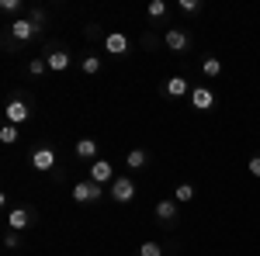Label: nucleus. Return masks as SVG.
I'll use <instances>...</instances> for the list:
<instances>
[{
  "label": "nucleus",
  "instance_id": "aec40b11",
  "mask_svg": "<svg viewBox=\"0 0 260 256\" xmlns=\"http://www.w3.org/2000/svg\"><path fill=\"white\" fill-rule=\"evenodd\" d=\"M4 249H11V253L24 249V236H21V232H11V229H4Z\"/></svg>",
  "mask_w": 260,
  "mask_h": 256
},
{
  "label": "nucleus",
  "instance_id": "ddd939ff",
  "mask_svg": "<svg viewBox=\"0 0 260 256\" xmlns=\"http://www.w3.org/2000/svg\"><path fill=\"white\" fill-rule=\"evenodd\" d=\"M115 166L108 163V159H98V163H90L87 166V180H94V184H101V187H111L115 184Z\"/></svg>",
  "mask_w": 260,
  "mask_h": 256
},
{
  "label": "nucleus",
  "instance_id": "20e7f679",
  "mask_svg": "<svg viewBox=\"0 0 260 256\" xmlns=\"http://www.w3.org/2000/svg\"><path fill=\"white\" fill-rule=\"evenodd\" d=\"M4 35L14 42V45H28V42H35V39H42V31L31 24L28 18H18V21H7V28H4Z\"/></svg>",
  "mask_w": 260,
  "mask_h": 256
},
{
  "label": "nucleus",
  "instance_id": "39448f33",
  "mask_svg": "<svg viewBox=\"0 0 260 256\" xmlns=\"http://www.w3.org/2000/svg\"><path fill=\"white\" fill-rule=\"evenodd\" d=\"M136 194H139V187H136L132 173H121V177H115V184L108 187V197H111L115 204H132V201H136Z\"/></svg>",
  "mask_w": 260,
  "mask_h": 256
},
{
  "label": "nucleus",
  "instance_id": "6ab92c4d",
  "mask_svg": "<svg viewBox=\"0 0 260 256\" xmlns=\"http://www.w3.org/2000/svg\"><path fill=\"white\" fill-rule=\"evenodd\" d=\"M170 14V4L167 0H149V7H146V18L149 21H163Z\"/></svg>",
  "mask_w": 260,
  "mask_h": 256
},
{
  "label": "nucleus",
  "instance_id": "b1692460",
  "mask_svg": "<svg viewBox=\"0 0 260 256\" xmlns=\"http://www.w3.org/2000/svg\"><path fill=\"white\" fill-rule=\"evenodd\" d=\"M49 73V62H45V56H31V62H28V77H45Z\"/></svg>",
  "mask_w": 260,
  "mask_h": 256
},
{
  "label": "nucleus",
  "instance_id": "cd10ccee",
  "mask_svg": "<svg viewBox=\"0 0 260 256\" xmlns=\"http://www.w3.org/2000/svg\"><path fill=\"white\" fill-rule=\"evenodd\" d=\"M87 39H101V42H104V35H101V24H87Z\"/></svg>",
  "mask_w": 260,
  "mask_h": 256
},
{
  "label": "nucleus",
  "instance_id": "dca6fc26",
  "mask_svg": "<svg viewBox=\"0 0 260 256\" xmlns=\"http://www.w3.org/2000/svg\"><path fill=\"white\" fill-rule=\"evenodd\" d=\"M101 69H104V59H101L98 52H90V49H87V52L80 56V73H83V77H98Z\"/></svg>",
  "mask_w": 260,
  "mask_h": 256
},
{
  "label": "nucleus",
  "instance_id": "f03ea898",
  "mask_svg": "<svg viewBox=\"0 0 260 256\" xmlns=\"http://www.w3.org/2000/svg\"><path fill=\"white\" fill-rule=\"evenodd\" d=\"M4 121H7V125H28V121H31V100L24 97V94H14V97L7 100V104H4Z\"/></svg>",
  "mask_w": 260,
  "mask_h": 256
},
{
  "label": "nucleus",
  "instance_id": "6e6552de",
  "mask_svg": "<svg viewBox=\"0 0 260 256\" xmlns=\"http://www.w3.org/2000/svg\"><path fill=\"white\" fill-rule=\"evenodd\" d=\"M191 107H194V111H212V107H215V104H219V97H215V87H212V83H194V87H191Z\"/></svg>",
  "mask_w": 260,
  "mask_h": 256
},
{
  "label": "nucleus",
  "instance_id": "f8f14e48",
  "mask_svg": "<svg viewBox=\"0 0 260 256\" xmlns=\"http://www.w3.org/2000/svg\"><path fill=\"white\" fill-rule=\"evenodd\" d=\"M98 153H101L98 138L83 135V138H77V142H73V159H77V163H87V166H90V163H98V159H101Z\"/></svg>",
  "mask_w": 260,
  "mask_h": 256
},
{
  "label": "nucleus",
  "instance_id": "4468645a",
  "mask_svg": "<svg viewBox=\"0 0 260 256\" xmlns=\"http://www.w3.org/2000/svg\"><path fill=\"white\" fill-rule=\"evenodd\" d=\"M191 87H194V83H187V77H170L167 80V83H163V94H167V97L170 100H180V97H191Z\"/></svg>",
  "mask_w": 260,
  "mask_h": 256
},
{
  "label": "nucleus",
  "instance_id": "4be33fe9",
  "mask_svg": "<svg viewBox=\"0 0 260 256\" xmlns=\"http://www.w3.org/2000/svg\"><path fill=\"white\" fill-rule=\"evenodd\" d=\"M28 21H31V24H35V28L42 31V35H45V28H49V14H45L42 7H28Z\"/></svg>",
  "mask_w": 260,
  "mask_h": 256
},
{
  "label": "nucleus",
  "instance_id": "423d86ee",
  "mask_svg": "<svg viewBox=\"0 0 260 256\" xmlns=\"http://www.w3.org/2000/svg\"><path fill=\"white\" fill-rule=\"evenodd\" d=\"M101 45H104V56H111V59H125L132 52V39L125 31H118V28L115 31H104V42Z\"/></svg>",
  "mask_w": 260,
  "mask_h": 256
},
{
  "label": "nucleus",
  "instance_id": "c85d7f7f",
  "mask_svg": "<svg viewBox=\"0 0 260 256\" xmlns=\"http://www.w3.org/2000/svg\"><path fill=\"white\" fill-rule=\"evenodd\" d=\"M0 42H4V52H18V45H14V42L7 39V35H4V39H0Z\"/></svg>",
  "mask_w": 260,
  "mask_h": 256
},
{
  "label": "nucleus",
  "instance_id": "c756f323",
  "mask_svg": "<svg viewBox=\"0 0 260 256\" xmlns=\"http://www.w3.org/2000/svg\"><path fill=\"white\" fill-rule=\"evenodd\" d=\"M142 49H156V35H146L142 39Z\"/></svg>",
  "mask_w": 260,
  "mask_h": 256
},
{
  "label": "nucleus",
  "instance_id": "7ed1b4c3",
  "mask_svg": "<svg viewBox=\"0 0 260 256\" xmlns=\"http://www.w3.org/2000/svg\"><path fill=\"white\" fill-rule=\"evenodd\" d=\"M35 222H39V211H35L31 204H18V208H7V222H4V225H7L11 232H21V236H24Z\"/></svg>",
  "mask_w": 260,
  "mask_h": 256
},
{
  "label": "nucleus",
  "instance_id": "a211bd4d",
  "mask_svg": "<svg viewBox=\"0 0 260 256\" xmlns=\"http://www.w3.org/2000/svg\"><path fill=\"white\" fill-rule=\"evenodd\" d=\"M201 73L208 80H219L222 77V59L219 56H205V59H201Z\"/></svg>",
  "mask_w": 260,
  "mask_h": 256
},
{
  "label": "nucleus",
  "instance_id": "412c9836",
  "mask_svg": "<svg viewBox=\"0 0 260 256\" xmlns=\"http://www.w3.org/2000/svg\"><path fill=\"white\" fill-rule=\"evenodd\" d=\"M174 201L177 204H191L194 201V184H177L174 187Z\"/></svg>",
  "mask_w": 260,
  "mask_h": 256
},
{
  "label": "nucleus",
  "instance_id": "9b49d317",
  "mask_svg": "<svg viewBox=\"0 0 260 256\" xmlns=\"http://www.w3.org/2000/svg\"><path fill=\"white\" fill-rule=\"evenodd\" d=\"M163 45L170 49V52H191V45H194V39H191V31L187 28H167L163 31Z\"/></svg>",
  "mask_w": 260,
  "mask_h": 256
},
{
  "label": "nucleus",
  "instance_id": "1a4fd4ad",
  "mask_svg": "<svg viewBox=\"0 0 260 256\" xmlns=\"http://www.w3.org/2000/svg\"><path fill=\"white\" fill-rule=\"evenodd\" d=\"M153 215H156V222H160L163 229H174V225L180 222V204L174 201V197H160L156 208H153Z\"/></svg>",
  "mask_w": 260,
  "mask_h": 256
},
{
  "label": "nucleus",
  "instance_id": "5701e85b",
  "mask_svg": "<svg viewBox=\"0 0 260 256\" xmlns=\"http://www.w3.org/2000/svg\"><path fill=\"white\" fill-rule=\"evenodd\" d=\"M18 138H21V128H18V125H7V121L0 125V142H4V145H14Z\"/></svg>",
  "mask_w": 260,
  "mask_h": 256
},
{
  "label": "nucleus",
  "instance_id": "9d476101",
  "mask_svg": "<svg viewBox=\"0 0 260 256\" xmlns=\"http://www.w3.org/2000/svg\"><path fill=\"white\" fill-rule=\"evenodd\" d=\"M104 194H108V191H104L101 184H94V180H77V184H73V201H77V204H98Z\"/></svg>",
  "mask_w": 260,
  "mask_h": 256
},
{
  "label": "nucleus",
  "instance_id": "393cba45",
  "mask_svg": "<svg viewBox=\"0 0 260 256\" xmlns=\"http://www.w3.org/2000/svg\"><path fill=\"white\" fill-rule=\"evenodd\" d=\"M201 0H177V11L184 14V18H194V14H201Z\"/></svg>",
  "mask_w": 260,
  "mask_h": 256
},
{
  "label": "nucleus",
  "instance_id": "0eeeda50",
  "mask_svg": "<svg viewBox=\"0 0 260 256\" xmlns=\"http://www.w3.org/2000/svg\"><path fill=\"white\" fill-rule=\"evenodd\" d=\"M28 163H31V170H39V173H56V163H59V156H56V149L49 145V142H39L35 149H31V156H28Z\"/></svg>",
  "mask_w": 260,
  "mask_h": 256
},
{
  "label": "nucleus",
  "instance_id": "f257e3e1",
  "mask_svg": "<svg viewBox=\"0 0 260 256\" xmlns=\"http://www.w3.org/2000/svg\"><path fill=\"white\" fill-rule=\"evenodd\" d=\"M42 56L49 62V73H66L70 66H73V52L62 45V42H45V49H42Z\"/></svg>",
  "mask_w": 260,
  "mask_h": 256
},
{
  "label": "nucleus",
  "instance_id": "a878e982",
  "mask_svg": "<svg viewBox=\"0 0 260 256\" xmlns=\"http://www.w3.org/2000/svg\"><path fill=\"white\" fill-rule=\"evenodd\" d=\"M139 256H163V246L156 242V239H146L139 246Z\"/></svg>",
  "mask_w": 260,
  "mask_h": 256
},
{
  "label": "nucleus",
  "instance_id": "f3484780",
  "mask_svg": "<svg viewBox=\"0 0 260 256\" xmlns=\"http://www.w3.org/2000/svg\"><path fill=\"white\" fill-rule=\"evenodd\" d=\"M0 11L7 14V18H28V4L24 0H0Z\"/></svg>",
  "mask_w": 260,
  "mask_h": 256
},
{
  "label": "nucleus",
  "instance_id": "2eb2a0df",
  "mask_svg": "<svg viewBox=\"0 0 260 256\" xmlns=\"http://www.w3.org/2000/svg\"><path fill=\"white\" fill-rule=\"evenodd\" d=\"M125 166H128V173H142V170L149 166V149H142V145L128 149V153H125Z\"/></svg>",
  "mask_w": 260,
  "mask_h": 256
},
{
  "label": "nucleus",
  "instance_id": "bb28decb",
  "mask_svg": "<svg viewBox=\"0 0 260 256\" xmlns=\"http://www.w3.org/2000/svg\"><path fill=\"white\" fill-rule=\"evenodd\" d=\"M246 170H250V173H253V177L260 180V153H253V156H250V163H246Z\"/></svg>",
  "mask_w": 260,
  "mask_h": 256
}]
</instances>
